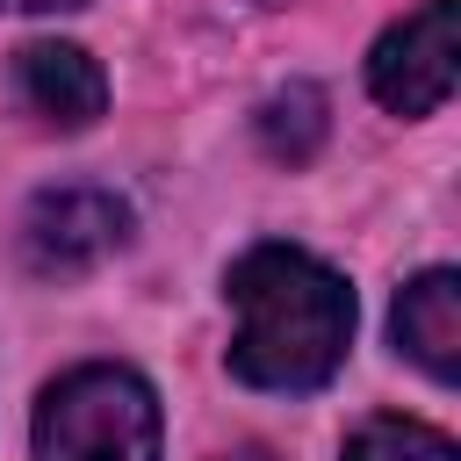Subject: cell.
Instances as JSON below:
<instances>
[{"label": "cell", "instance_id": "cell-6", "mask_svg": "<svg viewBox=\"0 0 461 461\" xmlns=\"http://www.w3.org/2000/svg\"><path fill=\"white\" fill-rule=\"evenodd\" d=\"M389 331H396V353H411L432 382H454L461 375V274L425 267L418 281H403Z\"/></svg>", "mask_w": 461, "mask_h": 461}, {"label": "cell", "instance_id": "cell-1", "mask_svg": "<svg viewBox=\"0 0 461 461\" xmlns=\"http://www.w3.org/2000/svg\"><path fill=\"white\" fill-rule=\"evenodd\" d=\"M223 295L238 310L230 375L245 389L303 396L339 375L353 346V288L339 267H324L303 245H252L223 274Z\"/></svg>", "mask_w": 461, "mask_h": 461}, {"label": "cell", "instance_id": "cell-2", "mask_svg": "<svg viewBox=\"0 0 461 461\" xmlns=\"http://www.w3.org/2000/svg\"><path fill=\"white\" fill-rule=\"evenodd\" d=\"M29 447L36 461H158V396L137 367L86 360L43 389Z\"/></svg>", "mask_w": 461, "mask_h": 461}, {"label": "cell", "instance_id": "cell-4", "mask_svg": "<svg viewBox=\"0 0 461 461\" xmlns=\"http://www.w3.org/2000/svg\"><path fill=\"white\" fill-rule=\"evenodd\" d=\"M367 94L389 115H432L454 94V0H418L367 50Z\"/></svg>", "mask_w": 461, "mask_h": 461}, {"label": "cell", "instance_id": "cell-7", "mask_svg": "<svg viewBox=\"0 0 461 461\" xmlns=\"http://www.w3.org/2000/svg\"><path fill=\"white\" fill-rule=\"evenodd\" d=\"M252 130H259V151H267V158L310 166L317 144H324V130H331V115H324V94H317L310 79H288V86H274V94L259 101Z\"/></svg>", "mask_w": 461, "mask_h": 461}, {"label": "cell", "instance_id": "cell-9", "mask_svg": "<svg viewBox=\"0 0 461 461\" xmlns=\"http://www.w3.org/2000/svg\"><path fill=\"white\" fill-rule=\"evenodd\" d=\"M65 7H86V0H0V14H65Z\"/></svg>", "mask_w": 461, "mask_h": 461}, {"label": "cell", "instance_id": "cell-3", "mask_svg": "<svg viewBox=\"0 0 461 461\" xmlns=\"http://www.w3.org/2000/svg\"><path fill=\"white\" fill-rule=\"evenodd\" d=\"M130 245V202L108 187H50L22 216V259L43 281H72Z\"/></svg>", "mask_w": 461, "mask_h": 461}, {"label": "cell", "instance_id": "cell-8", "mask_svg": "<svg viewBox=\"0 0 461 461\" xmlns=\"http://www.w3.org/2000/svg\"><path fill=\"white\" fill-rule=\"evenodd\" d=\"M346 461H461V447L439 432V425H418V418H367L353 439H346Z\"/></svg>", "mask_w": 461, "mask_h": 461}, {"label": "cell", "instance_id": "cell-5", "mask_svg": "<svg viewBox=\"0 0 461 461\" xmlns=\"http://www.w3.org/2000/svg\"><path fill=\"white\" fill-rule=\"evenodd\" d=\"M14 94L50 130H94L108 108V79L79 43H22L14 50Z\"/></svg>", "mask_w": 461, "mask_h": 461}, {"label": "cell", "instance_id": "cell-10", "mask_svg": "<svg viewBox=\"0 0 461 461\" xmlns=\"http://www.w3.org/2000/svg\"><path fill=\"white\" fill-rule=\"evenodd\" d=\"M216 461H274L267 447H230V454H216Z\"/></svg>", "mask_w": 461, "mask_h": 461}]
</instances>
